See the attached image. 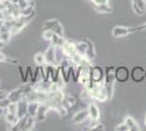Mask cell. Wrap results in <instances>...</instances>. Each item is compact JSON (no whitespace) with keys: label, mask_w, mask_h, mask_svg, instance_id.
Masks as SVG:
<instances>
[{"label":"cell","mask_w":146,"mask_h":131,"mask_svg":"<svg viewBox=\"0 0 146 131\" xmlns=\"http://www.w3.org/2000/svg\"><path fill=\"white\" fill-rule=\"evenodd\" d=\"M94 5H100V3H109V0H91Z\"/></svg>","instance_id":"37"},{"label":"cell","mask_w":146,"mask_h":131,"mask_svg":"<svg viewBox=\"0 0 146 131\" xmlns=\"http://www.w3.org/2000/svg\"><path fill=\"white\" fill-rule=\"evenodd\" d=\"M10 103H11V100L8 98V96H6V97H3V98H1V100H0V107L6 109L7 107L9 106V104H10Z\"/></svg>","instance_id":"34"},{"label":"cell","mask_w":146,"mask_h":131,"mask_svg":"<svg viewBox=\"0 0 146 131\" xmlns=\"http://www.w3.org/2000/svg\"><path fill=\"white\" fill-rule=\"evenodd\" d=\"M64 42H66L64 36H60V35H58L56 33H54L52 37L50 39V44L56 46V47H62V45L64 44Z\"/></svg>","instance_id":"19"},{"label":"cell","mask_w":146,"mask_h":131,"mask_svg":"<svg viewBox=\"0 0 146 131\" xmlns=\"http://www.w3.org/2000/svg\"><path fill=\"white\" fill-rule=\"evenodd\" d=\"M12 2H13V3H18L19 0H12Z\"/></svg>","instance_id":"41"},{"label":"cell","mask_w":146,"mask_h":131,"mask_svg":"<svg viewBox=\"0 0 146 131\" xmlns=\"http://www.w3.org/2000/svg\"><path fill=\"white\" fill-rule=\"evenodd\" d=\"M20 12L22 17H31V15H35V9L33 5H30V6L25 7L24 9H21Z\"/></svg>","instance_id":"24"},{"label":"cell","mask_w":146,"mask_h":131,"mask_svg":"<svg viewBox=\"0 0 146 131\" xmlns=\"http://www.w3.org/2000/svg\"><path fill=\"white\" fill-rule=\"evenodd\" d=\"M35 15H31V17H19L17 18L15 20H13V23H12V26H11V34L12 35H15V34H18L20 32L22 31L23 29H24L26 25L29 24L31 22V20L33 19Z\"/></svg>","instance_id":"2"},{"label":"cell","mask_w":146,"mask_h":131,"mask_svg":"<svg viewBox=\"0 0 146 131\" xmlns=\"http://www.w3.org/2000/svg\"><path fill=\"white\" fill-rule=\"evenodd\" d=\"M130 78L132 79L134 83H141L145 80V69L141 66L134 67L130 71Z\"/></svg>","instance_id":"5"},{"label":"cell","mask_w":146,"mask_h":131,"mask_svg":"<svg viewBox=\"0 0 146 131\" xmlns=\"http://www.w3.org/2000/svg\"><path fill=\"white\" fill-rule=\"evenodd\" d=\"M145 79H146V70H145Z\"/></svg>","instance_id":"44"},{"label":"cell","mask_w":146,"mask_h":131,"mask_svg":"<svg viewBox=\"0 0 146 131\" xmlns=\"http://www.w3.org/2000/svg\"><path fill=\"white\" fill-rule=\"evenodd\" d=\"M3 22H5V20L0 19V29H1V26H2V24H3Z\"/></svg>","instance_id":"40"},{"label":"cell","mask_w":146,"mask_h":131,"mask_svg":"<svg viewBox=\"0 0 146 131\" xmlns=\"http://www.w3.org/2000/svg\"><path fill=\"white\" fill-rule=\"evenodd\" d=\"M91 67H82L81 66V70L79 73V79H78V83L82 84L83 86L87 85L91 82Z\"/></svg>","instance_id":"7"},{"label":"cell","mask_w":146,"mask_h":131,"mask_svg":"<svg viewBox=\"0 0 146 131\" xmlns=\"http://www.w3.org/2000/svg\"><path fill=\"white\" fill-rule=\"evenodd\" d=\"M94 10L98 13H110L112 11L109 3H100V5H94Z\"/></svg>","instance_id":"20"},{"label":"cell","mask_w":146,"mask_h":131,"mask_svg":"<svg viewBox=\"0 0 146 131\" xmlns=\"http://www.w3.org/2000/svg\"><path fill=\"white\" fill-rule=\"evenodd\" d=\"M42 35H43V38L45 39V41L50 42V39H51V37H52V35H54V32H51L50 30H44Z\"/></svg>","instance_id":"32"},{"label":"cell","mask_w":146,"mask_h":131,"mask_svg":"<svg viewBox=\"0 0 146 131\" xmlns=\"http://www.w3.org/2000/svg\"><path fill=\"white\" fill-rule=\"evenodd\" d=\"M17 110H18V104L17 103H10L9 106L6 108V112H12V114H17Z\"/></svg>","instance_id":"31"},{"label":"cell","mask_w":146,"mask_h":131,"mask_svg":"<svg viewBox=\"0 0 146 131\" xmlns=\"http://www.w3.org/2000/svg\"><path fill=\"white\" fill-rule=\"evenodd\" d=\"M87 119H90V115H88V110H87V108H86V109L79 110V112H76L73 115L72 122L75 124V125H79V124L84 122Z\"/></svg>","instance_id":"10"},{"label":"cell","mask_w":146,"mask_h":131,"mask_svg":"<svg viewBox=\"0 0 146 131\" xmlns=\"http://www.w3.org/2000/svg\"><path fill=\"white\" fill-rule=\"evenodd\" d=\"M36 122L37 121H36V119H35V117H32L30 115H27V118H26V122H25V127H24V131L33 130Z\"/></svg>","instance_id":"23"},{"label":"cell","mask_w":146,"mask_h":131,"mask_svg":"<svg viewBox=\"0 0 146 131\" xmlns=\"http://www.w3.org/2000/svg\"><path fill=\"white\" fill-rule=\"evenodd\" d=\"M105 80V70L99 66H92L91 68V81L100 83Z\"/></svg>","instance_id":"6"},{"label":"cell","mask_w":146,"mask_h":131,"mask_svg":"<svg viewBox=\"0 0 146 131\" xmlns=\"http://www.w3.org/2000/svg\"><path fill=\"white\" fill-rule=\"evenodd\" d=\"M75 104H76V98H75L74 96H71V95H67V94H66L64 98L62 100V105L66 107L67 109H70V108H72Z\"/></svg>","instance_id":"18"},{"label":"cell","mask_w":146,"mask_h":131,"mask_svg":"<svg viewBox=\"0 0 146 131\" xmlns=\"http://www.w3.org/2000/svg\"><path fill=\"white\" fill-rule=\"evenodd\" d=\"M1 85H2V84H1V81H0V88H1Z\"/></svg>","instance_id":"42"},{"label":"cell","mask_w":146,"mask_h":131,"mask_svg":"<svg viewBox=\"0 0 146 131\" xmlns=\"http://www.w3.org/2000/svg\"><path fill=\"white\" fill-rule=\"evenodd\" d=\"M75 49L76 53L83 57H87V44L85 41L83 42H75Z\"/></svg>","instance_id":"16"},{"label":"cell","mask_w":146,"mask_h":131,"mask_svg":"<svg viewBox=\"0 0 146 131\" xmlns=\"http://www.w3.org/2000/svg\"><path fill=\"white\" fill-rule=\"evenodd\" d=\"M111 34L115 38H120L129 35L130 31H129V27H127V26H116L112 29Z\"/></svg>","instance_id":"13"},{"label":"cell","mask_w":146,"mask_h":131,"mask_svg":"<svg viewBox=\"0 0 146 131\" xmlns=\"http://www.w3.org/2000/svg\"><path fill=\"white\" fill-rule=\"evenodd\" d=\"M87 110H88V115H90V119L93 121H98L100 118V112L98 106L94 103V102H90L88 106H87Z\"/></svg>","instance_id":"11"},{"label":"cell","mask_w":146,"mask_h":131,"mask_svg":"<svg viewBox=\"0 0 146 131\" xmlns=\"http://www.w3.org/2000/svg\"><path fill=\"white\" fill-rule=\"evenodd\" d=\"M45 58H46V63L48 65H54V66H58L57 61H56V46L54 45H49V47L44 53Z\"/></svg>","instance_id":"8"},{"label":"cell","mask_w":146,"mask_h":131,"mask_svg":"<svg viewBox=\"0 0 146 131\" xmlns=\"http://www.w3.org/2000/svg\"><path fill=\"white\" fill-rule=\"evenodd\" d=\"M130 33H134V32H137V31H146V22L143 23L140 26H134V27H130L129 29Z\"/></svg>","instance_id":"33"},{"label":"cell","mask_w":146,"mask_h":131,"mask_svg":"<svg viewBox=\"0 0 146 131\" xmlns=\"http://www.w3.org/2000/svg\"><path fill=\"white\" fill-rule=\"evenodd\" d=\"M5 112H6V109H5V108H1V107H0V118L5 116Z\"/></svg>","instance_id":"38"},{"label":"cell","mask_w":146,"mask_h":131,"mask_svg":"<svg viewBox=\"0 0 146 131\" xmlns=\"http://www.w3.org/2000/svg\"><path fill=\"white\" fill-rule=\"evenodd\" d=\"M115 82H116V78H115V67L108 66V67L105 68V80H104V84H105V88H106V91H107L109 100L112 97V94H113Z\"/></svg>","instance_id":"1"},{"label":"cell","mask_w":146,"mask_h":131,"mask_svg":"<svg viewBox=\"0 0 146 131\" xmlns=\"http://www.w3.org/2000/svg\"><path fill=\"white\" fill-rule=\"evenodd\" d=\"M13 35L11 34V32L8 31V32H2V33H0V39L2 41V42H5L6 44H8L10 42V39L12 37Z\"/></svg>","instance_id":"29"},{"label":"cell","mask_w":146,"mask_h":131,"mask_svg":"<svg viewBox=\"0 0 146 131\" xmlns=\"http://www.w3.org/2000/svg\"><path fill=\"white\" fill-rule=\"evenodd\" d=\"M133 3H135L136 6L140 8L143 12L145 13L146 11V1L145 0H131Z\"/></svg>","instance_id":"30"},{"label":"cell","mask_w":146,"mask_h":131,"mask_svg":"<svg viewBox=\"0 0 146 131\" xmlns=\"http://www.w3.org/2000/svg\"><path fill=\"white\" fill-rule=\"evenodd\" d=\"M145 125H146V116H145Z\"/></svg>","instance_id":"43"},{"label":"cell","mask_w":146,"mask_h":131,"mask_svg":"<svg viewBox=\"0 0 146 131\" xmlns=\"http://www.w3.org/2000/svg\"><path fill=\"white\" fill-rule=\"evenodd\" d=\"M44 30H50L56 34L60 35V36H64V32H63V27L60 24V22L58 20H48L46 21L43 25V31Z\"/></svg>","instance_id":"3"},{"label":"cell","mask_w":146,"mask_h":131,"mask_svg":"<svg viewBox=\"0 0 146 131\" xmlns=\"http://www.w3.org/2000/svg\"><path fill=\"white\" fill-rule=\"evenodd\" d=\"M39 105H40L39 102H35V100L27 102V114L32 117H35L37 114V110L39 108Z\"/></svg>","instance_id":"15"},{"label":"cell","mask_w":146,"mask_h":131,"mask_svg":"<svg viewBox=\"0 0 146 131\" xmlns=\"http://www.w3.org/2000/svg\"><path fill=\"white\" fill-rule=\"evenodd\" d=\"M64 59H66V55L62 50V47H56V61H57V65L59 66Z\"/></svg>","instance_id":"25"},{"label":"cell","mask_w":146,"mask_h":131,"mask_svg":"<svg viewBox=\"0 0 146 131\" xmlns=\"http://www.w3.org/2000/svg\"><path fill=\"white\" fill-rule=\"evenodd\" d=\"M62 50L66 55V58H70V57L74 55L76 53V49H75V42H72V41H68L66 39L64 44L62 45Z\"/></svg>","instance_id":"12"},{"label":"cell","mask_w":146,"mask_h":131,"mask_svg":"<svg viewBox=\"0 0 146 131\" xmlns=\"http://www.w3.org/2000/svg\"><path fill=\"white\" fill-rule=\"evenodd\" d=\"M115 78L117 82L125 83L130 78V70L125 66H119L115 68Z\"/></svg>","instance_id":"4"},{"label":"cell","mask_w":146,"mask_h":131,"mask_svg":"<svg viewBox=\"0 0 146 131\" xmlns=\"http://www.w3.org/2000/svg\"><path fill=\"white\" fill-rule=\"evenodd\" d=\"M87 44V58L92 60V61H94V58H95V48H94V44L92 43L90 39H84Z\"/></svg>","instance_id":"22"},{"label":"cell","mask_w":146,"mask_h":131,"mask_svg":"<svg viewBox=\"0 0 146 131\" xmlns=\"http://www.w3.org/2000/svg\"><path fill=\"white\" fill-rule=\"evenodd\" d=\"M115 130H116V131H130V130H129V127L127 126V124H125V122L118 125L116 128H115Z\"/></svg>","instance_id":"35"},{"label":"cell","mask_w":146,"mask_h":131,"mask_svg":"<svg viewBox=\"0 0 146 131\" xmlns=\"http://www.w3.org/2000/svg\"><path fill=\"white\" fill-rule=\"evenodd\" d=\"M34 61L37 66H45L46 65V58H45V55L42 54V53H37L34 56Z\"/></svg>","instance_id":"27"},{"label":"cell","mask_w":146,"mask_h":131,"mask_svg":"<svg viewBox=\"0 0 146 131\" xmlns=\"http://www.w3.org/2000/svg\"><path fill=\"white\" fill-rule=\"evenodd\" d=\"M0 63H11V65H18L19 60L18 59H14V58L7 57L5 54H2V53L0 51Z\"/></svg>","instance_id":"28"},{"label":"cell","mask_w":146,"mask_h":131,"mask_svg":"<svg viewBox=\"0 0 146 131\" xmlns=\"http://www.w3.org/2000/svg\"><path fill=\"white\" fill-rule=\"evenodd\" d=\"M132 9H133L134 12L136 13V14H139V15H143V14H144V12H143L140 8L135 5V3H133V2H132Z\"/></svg>","instance_id":"36"},{"label":"cell","mask_w":146,"mask_h":131,"mask_svg":"<svg viewBox=\"0 0 146 131\" xmlns=\"http://www.w3.org/2000/svg\"><path fill=\"white\" fill-rule=\"evenodd\" d=\"M52 109L58 112L59 116H61V117H64V116H67L68 114H69V109H67L62 104H57V105L52 107Z\"/></svg>","instance_id":"26"},{"label":"cell","mask_w":146,"mask_h":131,"mask_svg":"<svg viewBox=\"0 0 146 131\" xmlns=\"http://www.w3.org/2000/svg\"><path fill=\"white\" fill-rule=\"evenodd\" d=\"M124 122L127 124V126L129 127V130L130 131H140L141 128L139 124L134 120V118H132L131 116H127L124 118Z\"/></svg>","instance_id":"17"},{"label":"cell","mask_w":146,"mask_h":131,"mask_svg":"<svg viewBox=\"0 0 146 131\" xmlns=\"http://www.w3.org/2000/svg\"><path fill=\"white\" fill-rule=\"evenodd\" d=\"M6 45L7 44L5 43V42H2V41L0 39V50L2 49V48H5V47H6Z\"/></svg>","instance_id":"39"},{"label":"cell","mask_w":146,"mask_h":131,"mask_svg":"<svg viewBox=\"0 0 146 131\" xmlns=\"http://www.w3.org/2000/svg\"><path fill=\"white\" fill-rule=\"evenodd\" d=\"M51 108L49 106L47 103H40V105H39V108H38V110H37V114L36 116H35V119H36V121H44L46 117H47V114L48 112L50 110Z\"/></svg>","instance_id":"9"},{"label":"cell","mask_w":146,"mask_h":131,"mask_svg":"<svg viewBox=\"0 0 146 131\" xmlns=\"http://www.w3.org/2000/svg\"><path fill=\"white\" fill-rule=\"evenodd\" d=\"M17 104H18L17 115H18L19 118H22V117H24L26 115H29V114H27V100L24 98V100H20Z\"/></svg>","instance_id":"14"},{"label":"cell","mask_w":146,"mask_h":131,"mask_svg":"<svg viewBox=\"0 0 146 131\" xmlns=\"http://www.w3.org/2000/svg\"><path fill=\"white\" fill-rule=\"evenodd\" d=\"M3 117H5V120H6L7 124H9L10 126L15 125L19 120L18 115H17V114H12V112H5V116H3Z\"/></svg>","instance_id":"21"}]
</instances>
